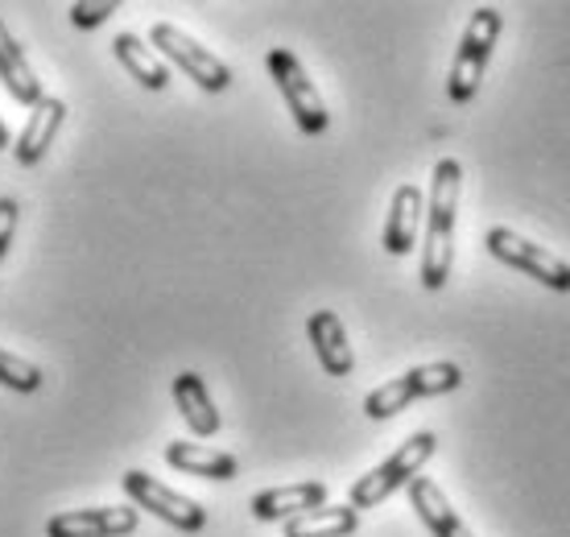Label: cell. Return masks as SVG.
<instances>
[{"mask_svg": "<svg viewBox=\"0 0 570 537\" xmlns=\"http://www.w3.org/2000/svg\"><path fill=\"white\" fill-rule=\"evenodd\" d=\"M463 195V166L459 157H442L430 174V207H426V248H422V285L442 290L455 265V215Z\"/></svg>", "mask_w": 570, "mask_h": 537, "instance_id": "obj_1", "label": "cell"}, {"mask_svg": "<svg viewBox=\"0 0 570 537\" xmlns=\"http://www.w3.org/2000/svg\"><path fill=\"white\" fill-rule=\"evenodd\" d=\"M434 451H439V435H434V430H417V435H410L397 451L389 455L385 463L372 467L368 476H360V480L352 484V509L356 512L376 509V505H385L397 488H410V484L417 480V471L434 459Z\"/></svg>", "mask_w": 570, "mask_h": 537, "instance_id": "obj_2", "label": "cell"}, {"mask_svg": "<svg viewBox=\"0 0 570 537\" xmlns=\"http://www.w3.org/2000/svg\"><path fill=\"white\" fill-rule=\"evenodd\" d=\"M500 29H504V17H500L492 4H480V9L471 13L468 29H463V38H459L451 75H446V96L455 99V104H471V99H475V91L484 84L488 58H492V50H497V42H500Z\"/></svg>", "mask_w": 570, "mask_h": 537, "instance_id": "obj_3", "label": "cell"}, {"mask_svg": "<svg viewBox=\"0 0 570 537\" xmlns=\"http://www.w3.org/2000/svg\"><path fill=\"white\" fill-rule=\"evenodd\" d=\"M459 384H463V368H459L455 360L417 364V368H410L405 377H397V381H385L381 389H372V393L364 397V413H368V418H393V413H401L405 406H414V401L455 393Z\"/></svg>", "mask_w": 570, "mask_h": 537, "instance_id": "obj_4", "label": "cell"}, {"mask_svg": "<svg viewBox=\"0 0 570 537\" xmlns=\"http://www.w3.org/2000/svg\"><path fill=\"white\" fill-rule=\"evenodd\" d=\"M265 67H269L273 84L282 91V99L289 104V116H294V125L306 133V137H318V133H327L331 125V113L323 96H318V87L311 84V75L302 67L294 50H269L265 58Z\"/></svg>", "mask_w": 570, "mask_h": 537, "instance_id": "obj_5", "label": "cell"}, {"mask_svg": "<svg viewBox=\"0 0 570 537\" xmlns=\"http://www.w3.org/2000/svg\"><path fill=\"white\" fill-rule=\"evenodd\" d=\"M488 253L497 256L500 265L521 268L525 277L542 282L546 290H554V294H570V265L567 261L554 256L550 248H542V244L517 236L513 227H492V232H488Z\"/></svg>", "mask_w": 570, "mask_h": 537, "instance_id": "obj_6", "label": "cell"}, {"mask_svg": "<svg viewBox=\"0 0 570 537\" xmlns=\"http://www.w3.org/2000/svg\"><path fill=\"white\" fill-rule=\"evenodd\" d=\"M149 42H154V50H161V55L170 58L174 67H183L195 84L203 87V91H228L232 87V67L224 62V58H215L212 50H203L190 33H183L178 26H170V21H157L154 29H149Z\"/></svg>", "mask_w": 570, "mask_h": 537, "instance_id": "obj_7", "label": "cell"}, {"mask_svg": "<svg viewBox=\"0 0 570 537\" xmlns=\"http://www.w3.org/2000/svg\"><path fill=\"white\" fill-rule=\"evenodd\" d=\"M120 484H125V492H129V500L137 509L154 512L157 521L174 525L178 534H199L203 525H207V509L203 505H195L190 496L174 492V488H166V484L145 476V471H125Z\"/></svg>", "mask_w": 570, "mask_h": 537, "instance_id": "obj_8", "label": "cell"}, {"mask_svg": "<svg viewBox=\"0 0 570 537\" xmlns=\"http://www.w3.org/2000/svg\"><path fill=\"white\" fill-rule=\"evenodd\" d=\"M141 512L125 505V509H75L55 512L46 521V537H125L137 529Z\"/></svg>", "mask_w": 570, "mask_h": 537, "instance_id": "obj_9", "label": "cell"}, {"mask_svg": "<svg viewBox=\"0 0 570 537\" xmlns=\"http://www.w3.org/2000/svg\"><path fill=\"white\" fill-rule=\"evenodd\" d=\"M422 215H426V195H422V186L401 183L397 191H393L389 219H385V253L389 256H405L410 248H414Z\"/></svg>", "mask_w": 570, "mask_h": 537, "instance_id": "obj_10", "label": "cell"}, {"mask_svg": "<svg viewBox=\"0 0 570 537\" xmlns=\"http://www.w3.org/2000/svg\"><path fill=\"white\" fill-rule=\"evenodd\" d=\"M306 335L314 343V355H318V364L327 377H352V368H356V355H352V343H347V331H343L340 314L335 311H314L306 319Z\"/></svg>", "mask_w": 570, "mask_h": 537, "instance_id": "obj_11", "label": "cell"}, {"mask_svg": "<svg viewBox=\"0 0 570 537\" xmlns=\"http://www.w3.org/2000/svg\"><path fill=\"white\" fill-rule=\"evenodd\" d=\"M323 505H327V484L306 480V484H289V488L257 492L253 496V517L257 521H294V517L323 509Z\"/></svg>", "mask_w": 570, "mask_h": 537, "instance_id": "obj_12", "label": "cell"}, {"mask_svg": "<svg viewBox=\"0 0 570 537\" xmlns=\"http://www.w3.org/2000/svg\"><path fill=\"white\" fill-rule=\"evenodd\" d=\"M62 120H67V104L55 96H46L38 108H29V125L26 133H21V141H17V162L21 166H38L46 157V149L55 145L58 128H62Z\"/></svg>", "mask_w": 570, "mask_h": 537, "instance_id": "obj_13", "label": "cell"}, {"mask_svg": "<svg viewBox=\"0 0 570 537\" xmlns=\"http://www.w3.org/2000/svg\"><path fill=\"white\" fill-rule=\"evenodd\" d=\"M174 406L183 413V422L199 435V439H212L219 435V410H215L212 393L203 384L199 372H178L174 377Z\"/></svg>", "mask_w": 570, "mask_h": 537, "instance_id": "obj_14", "label": "cell"}, {"mask_svg": "<svg viewBox=\"0 0 570 537\" xmlns=\"http://www.w3.org/2000/svg\"><path fill=\"white\" fill-rule=\"evenodd\" d=\"M410 505H414V512L422 517V525H426L434 537H475L468 525L459 521V512L451 509V500L442 496L439 484L426 480V476H417V480L410 484Z\"/></svg>", "mask_w": 570, "mask_h": 537, "instance_id": "obj_15", "label": "cell"}, {"mask_svg": "<svg viewBox=\"0 0 570 537\" xmlns=\"http://www.w3.org/2000/svg\"><path fill=\"white\" fill-rule=\"evenodd\" d=\"M0 84L9 87V96H13L17 104H26V108H38L46 99L38 75H33L29 58L21 55V46L13 42V33H9L4 21H0Z\"/></svg>", "mask_w": 570, "mask_h": 537, "instance_id": "obj_16", "label": "cell"}, {"mask_svg": "<svg viewBox=\"0 0 570 537\" xmlns=\"http://www.w3.org/2000/svg\"><path fill=\"white\" fill-rule=\"evenodd\" d=\"M166 463L178 467V471H190V476H203V480H232L240 463L236 455L215 451V447H199V442H170L166 447Z\"/></svg>", "mask_w": 570, "mask_h": 537, "instance_id": "obj_17", "label": "cell"}, {"mask_svg": "<svg viewBox=\"0 0 570 537\" xmlns=\"http://www.w3.org/2000/svg\"><path fill=\"white\" fill-rule=\"evenodd\" d=\"M112 50H116V58H120V67H125L145 91H166V87H170V67H166L137 33H116Z\"/></svg>", "mask_w": 570, "mask_h": 537, "instance_id": "obj_18", "label": "cell"}, {"mask_svg": "<svg viewBox=\"0 0 570 537\" xmlns=\"http://www.w3.org/2000/svg\"><path fill=\"white\" fill-rule=\"evenodd\" d=\"M360 529V512L352 505H323L285 521V537H352Z\"/></svg>", "mask_w": 570, "mask_h": 537, "instance_id": "obj_19", "label": "cell"}, {"mask_svg": "<svg viewBox=\"0 0 570 537\" xmlns=\"http://www.w3.org/2000/svg\"><path fill=\"white\" fill-rule=\"evenodd\" d=\"M0 384L13 389V393H38L42 389V368L0 348Z\"/></svg>", "mask_w": 570, "mask_h": 537, "instance_id": "obj_20", "label": "cell"}, {"mask_svg": "<svg viewBox=\"0 0 570 537\" xmlns=\"http://www.w3.org/2000/svg\"><path fill=\"white\" fill-rule=\"evenodd\" d=\"M116 13V0H100V4H87V0H75L71 4V21L79 29H96L104 26L108 17Z\"/></svg>", "mask_w": 570, "mask_h": 537, "instance_id": "obj_21", "label": "cell"}, {"mask_svg": "<svg viewBox=\"0 0 570 537\" xmlns=\"http://www.w3.org/2000/svg\"><path fill=\"white\" fill-rule=\"evenodd\" d=\"M17 215H21V203H17V198H0V261H4L9 244H13Z\"/></svg>", "mask_w": 570, "mask_h": 537, "instance_id": "obj_22", "label": "cell"}, {"mask_svg": "<svg viewBox=\"0 0 570 537\" xmlns=\"http://www.w3.org/2000/svg\"><path fill=\"white\" fill-rule=\"evenodd\" d=\"M9 141H13V137H9V125L0 120V149H9Z\"/></svg>", "mask_w": 570, "mask_h": 537, "instance_id": "obj_23", "label": "cell"}]
</instances>
